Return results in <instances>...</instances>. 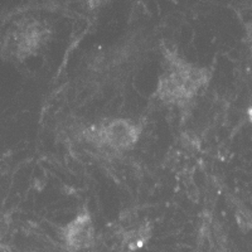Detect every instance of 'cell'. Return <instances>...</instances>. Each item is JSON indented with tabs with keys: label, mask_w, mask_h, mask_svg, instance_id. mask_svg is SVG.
<instances>
[{
	"label": "cell",
	"mask_w": 252,
	"mask_h": 252,
	"mask_svg": "<svg viewBox=\"0 0 252 252\" xmlns=\"http://www.w3.org/2000/svg\"><path fill=\"white\" fill-rule=\"evenodd\" d=\"M47 31L42 24L22 22L9 32L4 42L5 53L15 58H24L34 53L46 39Z\"/></svg>",
	"instance_id": "obj_2"
},
{
	"label": "cell",
	"mask_w": 252,
	"mask_h": 252,
	"mask_svg": "<svg viewBox=\"0 0 252 252\" xmlns=\"http://www.w3.org/2000/svg\"><path fill=\"white\" fill-rule=\"evenodd\" d=\"M63 240L69 250L86 251L94 246V227L87 211L78 213L75 220L63 229Z\"/></svg>",
	"instance_id": "obj_4"
},
{
	"label": "cell",
	"mask_w": 252,
	"mask_h": 252,
	"mask_svg": "<svg viewBox=\"0 0 252 252\" xmlns=\"http://www.w3.org/2000/svg\"><path fill=\"white\" fill-rule=\"evenodd\" d=\"M140 130L134 123L116 119L102 126L97 132V141L115 150L131 149L138 143Z\"/></svg>",
	"instance_id": "obj_3"
},
{
	"label": "cell",
	"mask_w": 252,
	"mask_h": 252,
	"mask_svg": "<svg viewBox=\"0 0 252 252\" xmlns=\"http://www.w3.org/2000/svg\"><path fill=\"white\" fill-rule=\"evenodd\" d=\"M168 68L160 77L158 94L169 103H184L197 94L208 80L206 68L189 64L177 56L169 55Z\"/></svg>",
	"instance_id": "obj_1"
}]
</instances>
